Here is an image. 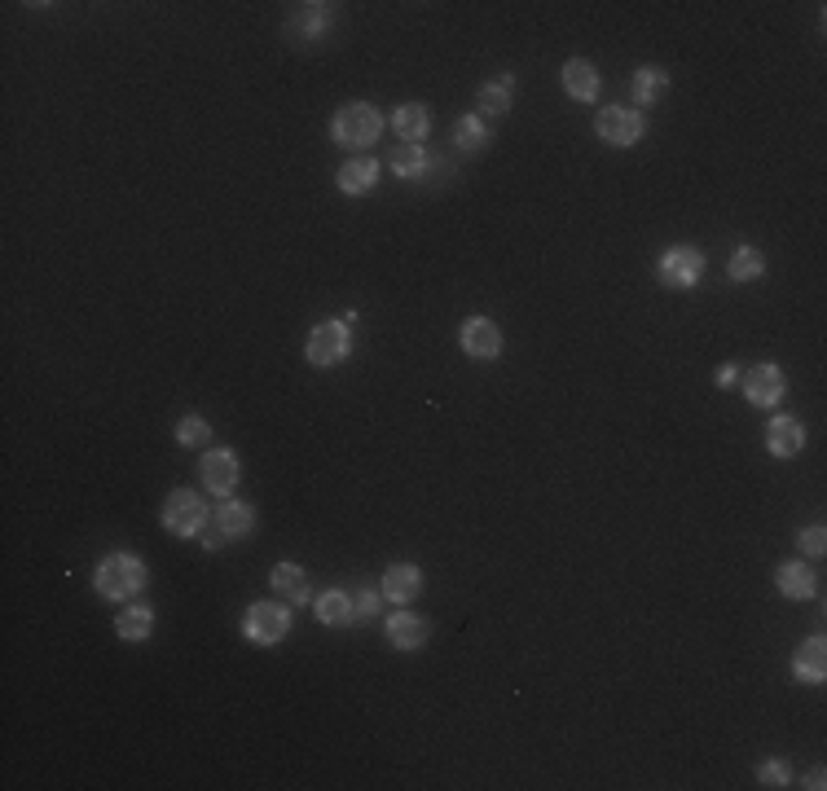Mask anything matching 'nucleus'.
<instances>
[{"instance_id":"13","label":"nucleus","mask_w":827,"mask_h":791,"mask_svg":"<svg viewBox=\"0 0 827 791\" xmlns=\"http://www.w3.org/2000/svg\"><path fill=\"white\" fill-rule=\"evenodd\" d=\"M335 185H339V194H348V198H366L370 189L379 185V163L374 159H348L335 172Z\"/></svg>"},{"instance_id":"19","label":"nucleus","mask_w":827,"mask_h":791,"mask_svg":"<svg viewBox=\"0 0 827 791\" xmlns=\"http://www.w3.org/2000/svg\"><path fill=\"white\" fill-rule=\"evenodd\" d=\"M775 581H779V589H784L788 598H814V594H819V576H814L806 563H784L775 572Z\"/></svg>"},{"instance_id":"33","label":"nucleus","mask_w":827,"mask_h":791,"mask_svg":"<svg viewBox=\"0 0 827 791\" xmlns=\"http://www.w3.org/2000/svg\"><path fill=\"white\" fill-rule=\"evenodd\" d=\"M797 545L806 554H823L827 550V532L819 528V523H814V528H806V532H797Z\"/></svg>"},{"instance_id":"12","label":"nucleus","mask_w":827,"mask_h":791,"mask_svg":"<svg viewBox=\"0 0 827 791\" xmlns=\"http://www.w3.org/2000/svg\"><path fill=\"white\" fill-rule=\"evenodd\" d=\"M269 581H273V594L282 598V603H291V607H300V603H308V594H313V585H308V572L300 563H278L269 572Z\"/></svg>"},{"instance_id":"35","label":"nucleus","mask_w":827,"mask_h":791,"mask_svg":"<svg viewBox=\"0 0 827 791\" xmlns=\"http://www.w3.org/2000/svg\"><path fill=\"white\" fill-rule=\"evenodd\" d=\"M806 787H810V791H823V770H810V778H806Z\"/></svg>"},{"instance_id":"1","label":"nucleus","mask_w":827,"mask_h":791,"mask_svg":"<svg viewBox=\"0 0 827 791\" xmlns=\"http://www.w3.org/2000/svg\"><path fill=\"white\" fill-rule=\"evenodd\" d=\"M146 563L137 559V554H128V550H115V554H106L102 563H97V572H93V585H97V594L110 598V603H128L132 594H141L146 589Z\"/></svg>"},{"instance_id":"3","label":"nucleus","mask_w":827,"mask_h":791,"mask_svg":"<svg viewBox=\"0 0 827 791\" xmlns=\"http://www.w3.org/2000/svg\"><path fill=\"white\" fill-rule=\"evenodd\" d=\"M348 352H352V330L344 321H322L304 343L308 365H317V370H330V365L348 361Z\"/></svg>"},{"instance_id":"5","label":"nucleus","mask_w":827,"mask_h":791,"mask_svg":"<svg viewBox=\"0 0 827 791\" xmlns=\"http://www.w3.org/2000/svg\"><path fill=\"white\" fill-rule=\"evenodd\" d=\"M242 633H247V642H256V646H278L286 633H291V607L251 603L247 620H242Z\"/></svg>"},{"instance_id":"14","label":"nucleus","mask_w":827,"mask_h":791,"mask_svg":"<svg viewBox=\"0 0 827 791\" xmlns=\"http://www.w3.org/2000/svg\"><path fill=\"white\" fill-rule=\"evenodd\" d=\"M418 589H423V572H418L414 563H392L388 572H383V598L388 603H414Z\"/></svg>"},{"instance_id":"23","label":"nucleus","mask_w":827,"mask_h":791,"mask_svg":"<svg viewBox=\"0 0 827 791\" xmlns=\"http://www.w3.org/2000/svg\"><path fill=\"white\" fill-rule=\"evenodd\" d=\"M317 620L322 625H352V594L344 589H326V594H317Z\"/></svg>"},{"instance_id":"31","label":"nucleus","mask_w":827,"mask_h":791,"mask_svg":"<svg viewBox=\"0 0 827 791\" xmlns=\"http://www.w3.org/2000/svg\"><path fill=\"white\" fill-rule=\"evenodd\" d=\"M757 778H762V787H788L792 770H788V761H762L757 765Z\"/></svg>"},{"instance_id":"6","label":"nucleus","mask_w":827,"mask_h":791,"mask_svg":"<svg viewBox=\"0 0 827 791\" xmlns=\"http://www.w3.org/2000/svg\"><path fill=\"white\" fill-rule=\"evenodd\" d=\"M660 282L669 286V291H691V286L704 277V251L700 247H669L660 255Z\"/></svg>"},{"instance_id":"21","label":"nucleus","mask_w":827,"mask_h":791,"mask_svg":"<svg viewBox=\"0 0 827 791\" xmlns=\"http://www.w3.org/2000/svg\"><path fill=\"white\" fill-rule=\"evenodd\" d=\"M515 102V80L511 75H498V80H489L480 88V97H476V106H480V115H506Z\"/></svg>"},{"instance_id":"26","label":"nucleus","mask_w":827,"mask_h":791,"mask_svg":"<svg viewBox=\"0 0 827 791\" xmlns=\"http://www.w3.org/2000/svg\"><path fill=\"white\" fill-rule=\"evenodd\" d=\"M454 146H458L462 154H476V150H484V146H489V128H484L476 115L458 119V124H454Z\"/></svg>"},{"instance_id":"7","label":"nucleus","mask_w":827,"mask_h":791,"mask_svg":"<svg viewBox=\"0 0 827 791\" xmlns=\"http://www.w3.org/2000/svg\"><path fill=\"white\" fill-rule=\"evenodd\" d=\"M198 475H203V488L216 497H229L242 479V462L234 449H207L203 462H198Z\"/></svg>"},{"instance_id":"18","label":"nucleus","mask_w":827,"mask_h":791,"mask_svg":"<svg viewBox=\"0 0 827 791\" xmlns=\"http://www.w3.org/2000/svg\"><path fill=\"white\" fill-rule=\"evenodd\" d=\"M792 673H797L801 682H823V677H827V646H823V638L801 642V651L792 655Z\"/></svg>"},{"instance_id":"8","label":"nucleus","mask_w":827,"mask_h":791,"mask_svg":"<svg viewBox=\"0 0 827 791\" xmlns=\"http://www.w3.org/2000/svg\"><path fill=\"white\" fill-rule=\"evenodd\" d=\"M594 128L608 146H634L643 137V115H638V106H603Z\"/></svg>"},{"instance_id":"34","label":"nucleus","mask_w":827,"mask_h":791,"mask_svg":"<svg viewBox=\"0 0 827 791\" xmlns=\"http://www.w3.org/2000/svg\"><path fill=\"white\" fill-rule=\"evenodd\" d=\"M740 383V370H735V365H722L718 370V387H735Z\"/></svg>"},{"instance_id":"28","label":"nucleus","mask_w":827,"mask_h":791,"mask_svg":"<svg viewBox=\"0 0 827 791\" xmlns=\"http://www.w3.org/2000/svg\"><path fill=\"white\" fill-rule=\"evenodd\" d=\"M176 440H181L185 449H198V444L212 440V427H207L203 414H185L181 422H176Z\"/></svg>"},{"instance_id":"10","label":"nucleus","mask_w":827,"mask_h":791,"mask_svg":"<svg viewBox=\"0 0 827 791\" xmlns=\"http://www.w3.org/2000/svg\"><path fill=\"white\" fill-rule=\"evenodd\" d=\"M784 370L779 365H757V370H748L744 378V396L753 400L757 409H766V405H779L784 400Z\"/></svg>"},{"instance_id":"20","label":"nucleus","mask_w":827,"mask_h":791,"mask_svg":"<svg viewBox=\"0 0 827 791\" xmlns=\"http://www.w3.org/2000/svg\"><path fill=\"white\" fill-rule=\"evenodd\" d=\"M212 515L220 519V528H225L229 541H242L251 528H256V510H251L247 501H225V506L212 510Z\"/></svg>"},{"instance_id":"4","label":"nucleus","mask_w":827,"mask_h":791,"mask_svg":"<svg viewBox=\"0 0 827 791\" xmlns=\"http://www.w3.org/2000/svg\"><path fill=\"white\" fill-rule=\"evenodd\" d=\"M207 515H212V510L203 506V497H198L194 488H176V493H168V501H163V528H168L172 537H198Z\"/></svg>"},{"instance_id":"17","label":"nucleus","mask_w":827,"mask_h":791,"mask_svg":"<svg viewBox=\"0 0 827 791\" xmlns=\"http://www.w3.org/2000/svg\"><path fill=\"white\" fill-rule=\"evenodd\" d=\"M564 88L577 102H594V97H599V71H594L586 58H572V62H564Z\"/></svg>"},{"instance_id":"25","label":"nucleus","mask_w":827,"mask_h":791,"mask_svg":"<svg viewBox=\"0 0 827 791\" xmlns=\"http://www.w3.org/2000/svg\"><path fill=\"white\" fill-rule=\"evenodd\" d=\"M392 172L401 176V181H423L427 176V150H418V146L392 150Z\"/></svg>"},{"instance_id":"30","label":"nucleus","mask_w":827,"mask_h":791,"mask_svg":"<svg viewBox=\"0 0 827 791\" xmlns=\"http://www.w3.org/2000/svg\"><path fill=\"white\" fill-rule=\"evenodd\" d=\"M379 616V589H357L352 594V625H366Z\"/></svg>"},{"instance_id":"2","label":"nucleus","mask_w":827,"mask_h":791,"mask_svg":"<svg viewBox=\"0 0 827 791\" xmlns=\"http://www.w3.org/2000/svg\"><path fill=\"white\" fill-rule=\"evenodd\" d=\"M330 137L339 141V146H352V150H366L374 141L383 137V115L379 106L370 102H348L335 110V119H330Z\"/></svg>"},{"instance_id":"24","label":"nucleus","mask_w":827,"mask_h":791,"mask_svg":"<svg viewBox=\"0 0 827 791\" xmlns=\"http://www.w3.org/2000/svg\"><path fill=\"white\" fill-rule=\"evenodd\" d=\"M665 84H669V75L660 71V66H638V75H634V102L638 106H652L660 93H665Z\"/></svg>"},{"instance_id":"9","label":"nucleus","mask_w":827,"mask_h":791,"mask_svg":"<svg viewBox=\"0 0 827 791\" xmlns=\"http://www.w3.org/2000/svg\"><path fill=\"white\" fill-rule=\"evenodd\" d=\"M462 352H467L471 361H493V356L502 352L498 321H489V317H467V321H462Z\"/></svg>"},{"instance_id":"32","label":"nucleus","mask_w":827,"mask_h":791,"mask_svg":"<svg viewBox=\"0 0 827 791\" xmlns=\"http://www.w3.org/2000/svg\"><path fill=\"white\" fill-rule=\"evenodd\" d=\"M198 541H203L207 550H220V545L229 541V537H225V528H220V519H216V515H207V519H203V528H198Z\"/></svg>"},{"instance_id":"22","label":"nucleus","mask_w":827,"mask_h":791,"mask_svg":"<svg viewBox=\"0 0 827 791\" xmlns=\"http://www.w3.org/2000/svg\"><path fill=\"white\" fill-rule=\"evenodd\" d=\"M115 629H119V638H124V642H146L154 633V611L146 603L124 607V611H119V620H115Z\"/></svg>"},{"instance_id":"16","label":"nucleus","mask_w":827,"mask_h":791,"mask_svg":"<svg viewBox=\"0 0 827 791\" xmlns=\"http://www.w3.org/2000/svg\"><path fill=\"white\" fill-rule=\"evenodd\" d=\"M392 128L401 132L405 146H418V141H423L427 132H432V110H427L423 102H405V106H396Z\"/></svg>"},{"instance_id":"29","label":"nucleus","mask_w":827,"mask_h":791,"mask_svg":"<svg viewBox=\"0 0 827 791\" xmlns=\"http://www.w3.org/2000/svg\"><path fill=\"white\" fill-rule=\"evenodd\" d=\"M326 22H330V5H304V14L295 18V31H304L313 40V36H322Z\"/></svg>"},{"instance_id":"27","label":"nucleus","mask_w":827,"mask_h":791,"mask_svg":"<svg viewBox=\"0 0 827 791\" xmlns=\"http://www.w3.org/2000/svg\"><path fill=\"white\" fill-rule=\"evenodd\" d=\"M762 273H766V255L757 247H740L731 255V282H753Z\"/></svg>"},{"instance_id":"15","label":"nucleus","mask_w":827,"mask_h":791,"mask_svg":"<svg viewBox=\"0 0 827 791\" xmlns=\"http://www.w3.org/2000/svg\"><path fill=\"white\" fill-rule=\"evenodd\" d=\"M383 633H388V642L396 651H418V646L427 642V620L414 616V611H396V616H388Z\"/></svg>"},{"instance_id":"11","label":"nucleus","mask_w":827,"mask_h":791,"mask_svg":"<svg viewBox=\"0 0 827 791\" xmlns=\"http://www.w3.org/2000/svg\"><path fill=\"white\" fill-rule=\"evenodd\" d=\"M766 449L775 453V458H792V453L806 449V427H801V418H792V414L770 418V427H766Z\"/></svg>"}]
</instances>
